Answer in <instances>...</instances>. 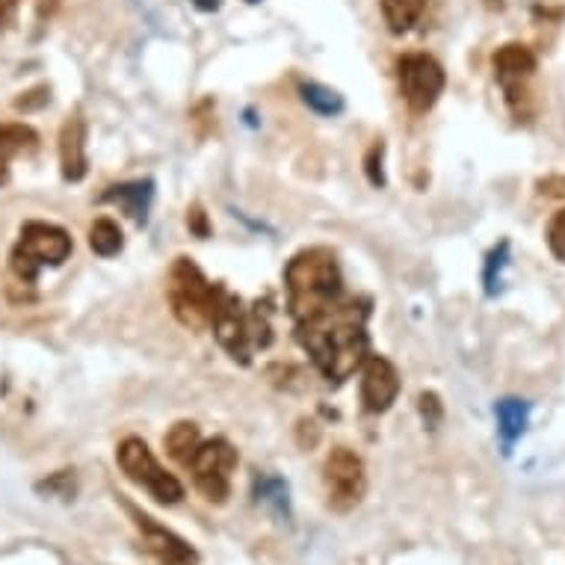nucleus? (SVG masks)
<instances>
[{
	"label": "nucleus",
	"instance_id": "1",
	"mask_svg": "<svg viewBox=\"0 0 565 565\" xmlns=\"http://www.w3.org/2000/svg\"><path fill=\"white\" fill-rule=\"evenodd\" d=\"M371 302L367 299L350 297L347 290L334 299L323 302L306 317H297V341L311 355L317 371L326 380L343 382L352 373L362 371V364L371 355Z\"/></svg>",
	"mask_w": 565,
	"mask_h": 565
},
{
	"label": "nucleus",
	"instance_id": "2",
	"mask_svg": "<svg viewBox=\"0 0 565 565\" xmlns=\"http://www.w3.org/2000/svg\"><path fill=\"white\" fill-rule=\"evenodd\" d=\"M285 285H288V308L294 320L343 294V276L334 252L315 246L294 255L285 269Z\"/></svg>",
	"mask_w": 565,
	"mask_h": 565
},
{
	"label": "nucleus",
	"instance_id": "3",
	"mask_svg": "<svg viewBox=\"0 0 565 565\" xmlns=\"http://www.w3.org/2000/svg\"><path fill=\"white\" fill-rule=\"evenodd\" d=\"M225 294L228 290L223 285L207 281L202 269L195 267L190 258H178L172 273H169L167 297L169 306H172V315H175L178 323L193 329V332L211 329Z\"/></svg>",
	"mask_w": 565,
	"mask_h": 565
},
{
	"label": "nucleus",
	"instance_id": "4",
	"mask_svg": "<svg viewBox=\"0 0 565 565\" xmlns=\"http://www.w3.org/2000/svg\"><path fill=\"white\" fill-rule=\"evenodd\" d=\"M211 329H214L220 347L241 364H249L255 350H267L273 343V326L267 320V311H260V306L246 311L234 294H225Z\"/></svg>",
	"mask_w": 565,
	"mask_h": 565
},
{
	"label": "nucleus",
	"instance_id": "5",
	"mask_svg": "<svg viewBox=\"0 0 565 565\" xmlns=\"http://www.w3.org/2000/svg\"><path fill=\"white\" fill-rule=\"evenodd\" d=\"M72 237L65 228L51 223H28L21 228V237L12 249V273L28 281V285H36L39 269L42 267H60L72 255Z\"/></svg>",
	"mask_w": 565,
	"mask_h": 565
},
{
	"label": "nucleus",
	"instance_id": "6",
	"mask_svg": "<svg viewBox=\"0 0 565 565\" xmlns=\"http://www.w3.org/2000/svg\"><path fill=\"white\" fill-rule=\"evenodd\" d=\"M536 68V54L519 42H510L494 54V81L503 89L507 107L519 121H530L536 116V93H533Z\"/></svg>",
	"mask_w": 565,
	"mask_h": 565
},
{
	"label": "nucleus",
	"instance_id": "7",
	"mask_svg": "<svg viewBox=\"0 0 565 565\" xmlns=\"http://www.w3.org/2000/svg\"><path fill=\"white\" fill-rule=\"evenodd\" d=\"M116 462H119L121 473L130 482H137L139 489H146L158 503L163 507H175L184 501V486L178 482L175 473H169L160 468L149 445L137 436H128L116 450Z\"/></svg>",
	"mask_w": 565,
	"mask_h": 565
},
{
	"label": "nucleus",
	"instance_id": "8",
	"mask_svg": "<svg viewBox=\"0 0 565 565\" xmlns=\"http://www.w3.org/2000/svg\"><path fill=\"white\" fill-rule=\"evenodd\" d=\"M323 486L329 510L338 515L355 510L367 494V471L362 456L350 447H334L323 462Z\"/></svg>",
	"mask_w": 565,
	"mask_h": 565
},
{
	"label": "nucleus",
	"instance_id": "9",
	"mask_svg": "<svg viewBox=\"0 0 565 565\" xmlns=\"http://www.w3.org/2000/svg\"><path fill=\"white\" fill-rule=\"evenodd\" d=\"M190 473H193L195 489L202 491L204 501L225 503L232 494V473L237 468V450L225 438H211L202 441L199 450L190 459Z\"/></svg>",
	"mask_w": 565,
	"mask_h": 565
},
{
	"label": "nucleus",
	"instance_id": "10",
	"mask_svg": "<svg viewBox=\"0 0 565 565\" xmlns=\"http://www.w3.org/2000/svg\"><path fill=\"white\" fill-rule=\"evenodd\" d=\"M399 77V95L412 113H429L436 107V102L445 93L447 75L438 60L427 54H406L399 56L397 63Z\"/></svg>",
	"mask_w": 565,
	"mask_h": 565
},
{
	"label": "nucleus",
	"instance_id": "11",
	"mask_svg": "<svg viewBox=\"0 0 565 565\" xmlns=\"http://www.w3.org/2000/svg\"><path fill=\"white\" fill-rule=\"evenodd\" d=\"M125 510H128V515L137 524L139 536H142V547L158 559V565H199V554L178 533L158 524V521L146 515L134 503L125 501Z\"/></svg>",
	"mask_w": 565,
	"mask_h": 565
},
{
	"label": "nucleus",
	"instance_id": "12",
	"mask_svg": "<svg viewBox=\"0 0 565 565\" xmlns=\"http://www.w3.org/2000/svg\"><path fill=\"white\" fill-rule=\"evenodd\" d=\"M399 394V373L385 355H367L362 364V403L364 412L382 415L394 406Z\"/></svg>",
	"mask_w": 565,
	"mask_h": 565
},
{
	"label": "nucleus",
	"instance_id": "13",
	"mask_svg": "<svg viewBox=\"0 0 565 565\" xmlns=\"http://www.w3.org/2000/svg\"><path fill=\"white\" fill-rule=\"evenodd\" d=\"M60 169L68 184L84 181L89 172V158H86V121L81 113L68 116L60 128Z\"/></svg>",
	"mask_w": 565,
	"mask_h": 565
},
{
	"label": "nucleus",
	"instance_id": "14",
	"mask_svg": "<svg viewBox=\"0 0 565 565\" xmlns=\"http://www.w3.org/2000/svg\"><path fill=\"white\" fill-rule=\"evenodd\" d=\"M102 202L119 204L121 211L134 220L137 225H146L154 202V181H128V184L107 186V193H102Z\"/></svg>",
	"mask_w": 565,
	"mask_h": 565
},
{
	"label": "nucleus",
	"instance_id": "15",
	"mask_svg": "<svg viewBox=\"0 0 565 565\" xmlns=\"http://www.w3.org/2000/svg\"><path fill=\"white\" fill-rule=\"evenodd\" d=\"M494 415H498V433H501L503 438V447H507V454H510V447L515 445V441L524 436V429H527L530 406L524 399L507 397L494 406Z\"/></svg>",
	"mask_w": 565,
	"mask_h": 565
},
{
	"label": "nucleus",
	"instance_id": "16",
	"mask_svg": "<svg viewBox=\"0 0 565 565\" xmlns=\"http://www.w3.org/2000/svg\"><path fill=\"white\" fill-rule=\"evenodd\" d=\"M255 501L264 503L278 521H290L288 480H281L276 473H260V477H255Z\"/></svg>",
	"mask_w": 565,
	"mask_h": 565
},
{
	"label": "nucleus",
	"instance_id": "17",
	"mask_svg": "<svg viewBox=\"0 0 565 565\" xmlns=\"http://www.w3.org/2000/svg\"><path fill=\"white\" fill-rule=\"evenodd\" d=\"M163 445H167V454L172 456L175 462L190 465L193 454L199 450V445H202V433H199V427H195L193 420H178V424H172L167 438H163Z\"/></svg>",
	"mask_w": 565,
	"mask_h": 565
},
{
	"label": "nucleus",
	"instance_id": "18",
	"mask_svg": "<svg viewBox=\"0 0 565 565\" xmlns=\"http://www.w3.org/2000/svg\"><path fill=\"white\" fill-rule=\"evenodd\" d=\"M427 10V0H382V15L391 33H408Z\"/></svg>",
	"mask_w": 565,
	"mask_h": 565
},
{
	"label": "nucleus",
	"instance_id": "19",
	"mask_svg": "<svg viewBox=\"0 0 565 565\" xmlns=\"http://www.w3.org/2000/svg\"><path fill=\"white\" fill-rule=\"evenodd\" d=\"M121 246H125V237H121L119 225L113 220H95L89 228V249L102 258H113V255H119Z\"/></svg>",
	"mask_w": 565,
	"mask_h": 565
},
{
	"label": "nucleus",
	"instance_id": "20",
	"mask_svg": "<svg viewBox=\"0 0 565 565\" xmlns=\"http://www.w3.org/2000/svg\"><path fill=\"white\" fill-rule=\"evenodd\" d=\"M299 95L302 102L317 113V116H338L343 113V98L334 89L323 84H302L299 86Z\"/></svg>",
	"mask_w": 565,
	"mask_h": 565
},
{
	"label": "nucleus",
	"instance_id": "21",
	"mask_svg": "<svg viewBox=\"0 0 565 565\" xmlns=\"http://www.w3.org/2000/svg\"><path fill=\"white\" fill-rule=\"evenodd\" d=\"M36 130L28 128V125H0V154L7 160H12L21 151L36 149Z\"/></svg>",
	"mask_w": 565,
	"mask_h": 565
},
{
	"label": "nucleus",
	"instance_id": "22",
	"mask_svg": "<svg viewBox=\"0 0 565 565\" xmlns=\"http://www.w3.org/2000/svg\"><path fill=\"white\" fill-rule=\"evenodd\" d=\"M507 264H510V243L503 241L501 246L489 255V260H486V273H482V281H486V294H489V297L501 294V273Z\"/></svg>",
	"mask_w": 565,
	"mask_h": 565
},
{
	"label": "nucleus",
	"instance_id": "23",
	"mask_svg": "<svg viewBox=\"0 0 565 565\" xmlns=\"http://www.w3.org/2000/svg\"><path fill=\"white\" fill-rule=\"evenodd\" d=\"M417 408H420V417H424V424H427L429 429H438V424L445 420V406H441V399H438V394H433V391H424V394H420Z\"/></svg>",
	"mask_w": 565,
	"mask_h": 565
},
{
	"label": "nucleus",
	"instance_id": "24",
	"mask_svg": "<svg viewBox=\"0 0 565 565\" xmlns=\"http://www.w3.org/2000/svg\"><path fill=\"white\" fill-rule=\"evenodd\" d=\"M547 246L554 252V258L565 264V211H559L547 225Z\"/></svg>",
	"mask_w": 565,
	"mask_h": 565
},
{
	"label": "nucleus",
	"instance_id": "25",
	"mask_svg": "<svg viewBox=\"0 0 565 565\" xmlns=\"http://www.w3.org/2000/svg\"><path fill=\"white\" fill-rule=\"evenodd\" d=\"M382 154H385V146L376 142L371 151H367V158H364V172H367V181L373 186H385V169H382Z\"/></svg>",
	"mask_w": 565,
	"mask_h": 565
},
{
	"label": "nucleus",
	"instance_id": "26",
	"mask_svg": "<svg viewBox=\"0 0 565 565\" xmlns=\"http://www.w3.org/2000/svg\"><path fill=\"white\" fill-rule=\"evenodd\" d=\"M72 473H75V471L54 473L51 480L39 482L36 489L47 491V494H63V498H72V494H75V477H72Z\"/></svg>",
	"mask_w": 565,
	"mask_h": 565
},
{
	"label": "nucleus",
	"instance_id": "27",
	"mask_svg": "<svg viewBox=\"0 0 565 565\" xmlns=\"http://www.w3.org/2000/svg\"><path fill=\"white\" fill-rule=\"evenodd\" d=\"M186 228H190L195 237H207V234H211V223H207V214H204L199 204H193V207L186 211Z\"/></svg>",
	"mask_w": 565,
	"mask_h": 565
},
{
	"label": "nucleus",
	"instance_id": "28",
	"mask_svg": "<svg viewBox=\"0 0 565 565\" xmlns=\"http://www.w3.org/2000/svg\"><path fill=\"white\" fill-rule=\"evenodd\" d=\"M539 193L542 195H554V199H563L565 195V178L551 175L539 181Z\"/></svg>",
	"mask_w": 565,
	"mask_h": 565
},
{
	"label": "nucleus",
	"instance_id": "29",
	"mask_svg": "<svg viewBox=\"0 0 565 565\" xmlns=\"http://www.w3.org/2000/svg\"><path fill=\"white\" fill-rule=\"evenodd\" d=\"M21 0H0V28H7L10 24V19L15 15V10H19Z\"/></svg>",
	"mask_w": 565,
	"mask_h": 565
},
{
	"label": "nucleus",
	"instance_id": "30",
	"mask_svg": "<svg viewBox=\"0 0 565 565\" xmlns=\"http://www.w3.org/2000/svg\"><path fill=\"white\" fill-rule=\"evenodd\" d=\"M193 3L204 12H216V10H220V3H223V0H193Z\"/></svg>",
	"mask_w": 565,
	"mask_h": 565
},
{
	"label": "nucleus",
	"instance_id": "31",
	"mask_svg": "<svg viewBox=\"0 0 565 565\" xmlns=\"http://www.w3.org/2000/svg\"><path fill=\"white\" fill-rule=\"evenodd\" d=\"M56 3H60V0H36V7L42 15H51V12L56 10Z\"/></svg>",
	"mask_w": 565,
	"mask_h": 565
},
{
	"label": "nucleus",
	"instance_id": "32",
	"mask_svg": "<svg viewBox=\"0 0 565 565\" xmlns=\"http://www.w3.org/2000/svg\"><path fill=\"white\" fill-rule=\"evenodd\" d=\"M7 178H10V160L0 154V184H7Z\"/></svg>",
	"mask_w": 565,
	"mask_h": 565
},
{
	"label": "nucleus",
	"instance_id": "33",
	"mask_svg": "<svg viewBox=\"0 0 565 565\" xmlns=\"http://www.w3.org/2000/svg\"><path fill=\"white\" fill-rule=\"evenodd\" d=\"M246 3H258V0H246Z\"/></svg>",
	"mask_w": 565,
	"mask_h": 565
}]
</instances>
